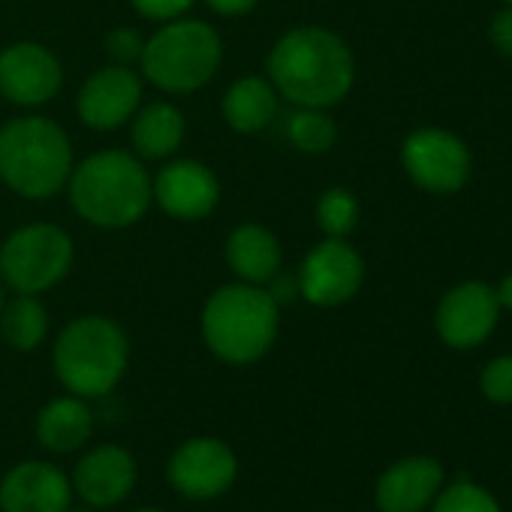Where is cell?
I'll return each mask as SVG.
<instances>
[{
	"label": "cell",
	"instance_id": "6da1fadb",
	"mask_svg": "<svg viewBox=\"0 0 512 512\" xmlns=\"http://www.w3.org/2000/svg\"><path fill=\"white\" fill-rule=\"evenodd\" d=\"M269 82L296 109H332L353 91L356 61L338 34L302 25L272 46Z\"/></svg>",
	"mask_w": 512,
	"mask_h": 512
},
{
	"label": "cell",
	"instance_id": "7a4b0ae2",
	"mask_svg": "<svg viewBox=\"0 0 512 512\" xmlns=\"http://www.w3.org/2000/svg\"><path fill=\"white\" fill-rule=\"evenodd\" d=\"M73 211L100 229H127L139 223L154 196L145 160L127 151H100L73 166L67 181Z\"/></svg>",
	"mask_w": 512,
	"mask_h": 512
},
{
	"label": "cell",
	"instance_id": "3957f363",
	"mask_svg": "<svg viewBox=\"0 0 512 512\" xmlns=\"http://www.w3.org/2000/svg\"><path fill=\"white\" fill-rule=\"evenodd\" d=\"M278 332L281 308L266 287L235 281L214 290L202 308V341L226 365L260 362L275 347Z\"/></svg>",
	"mask_w": 512,
	"mask_h": 512
},
{
	"label": "cell",
	"instance_id": "277c9868",
	"mask_svg": "<svg viewBox=\"0 0 512 512\" xmlns=\"http://www.w3.org/2000/svg\"><path fill=\"white\" fill-rule=\"evenodd\" d=\"M73 166V145L58 121L25 115L0 127V181L13 193L49 199L67 187Z\"/></svg>",
	"mask_w": 512,
	"mask_h": 512
},
{
	"label": "cell",
	"instance_id": "5b68a950",
	"mask_svg": "<svg viewBox=\"0 0 512 512\" xmlns=\"http://www.w3.org/2000/svg\"><path fill=\"white\" fill-rule=\"evenodd\" d=\"M52 365L61 386L85 401L109 395L127 374V332L103 314H85L67 323L55 341Z\"/></svg>",
	"mask_w": 512,
	"mask_h": 512
},
{
	"label": "cell",
	"instance_id": "8992f818",
	"mask_svg": "<svg viewBox=\"0 0 512 512\" xmlns=\"http://www.w3.org/2000/svg\"><path fill=\"white\" fill-rule=\"evenodd\" d=\"M223 64V40L202 19L163 22L157 34L145 40L139 73L163 94L202 91Z\"/></svg>",
	"mask_w": 512,
	"mask_h": 512
},
{
	"label": "cell",
	"instance_id": "52a82bcc",
	"mask_svg": "<svg viewBox=\"0 0 512 512\" xmlns=\"http://www.w3.org/2000/svg\"><path fill=\"white\" fill-rule=\"evenodd\" d=\"M76 260L73 238L55 223H28L0 244V281L19 296L58 287Z\"/></svg>",
	"mask_w": 512,
	"mask_h": 512
},
{
	"label": "cell",
	"instance_id": "ba28073f",
	"mask_svg": "<svg viewBox=\"0 0 512 512\" xmlns=\"http://www.w3.org/2000/svg\"><path fill=\"white\" fill-rule=\"evenodd\" d=\"M299 299L314 308H341L365 284V260L347 238H323L299 266Z\"/></svg>",
	"mask_w": 512,
	"mask_h": 512
},
{
	"label": "cell",
	"instance_id": "9c48e42d",
	"mask_svg": "<svg viewBox=\"0 0 512 512\" xmlns=\"http://www.w3.org/2000/svg\"><path fill=\"white\" fill-rule=\"evenodd\" d=\"M401 166L407 178L434 196L458 193L470 178L467 145L443 127H419L401 145Z\"/></svg>",
	"mask_w": 512,
	"mask_h": 512
},
{
	"label": "cell",
	"instance_id": "30bf717a",
	"mask_svg": "<svg viewBox=\"0 0 512 512\" xmlns=\"http://www.w3.org/2000/svg\"><path fill=\"white\" fill-rule=\"evenodd\" d=\"M238 479V455L220 437H190L184 440L169 464L166 482L187 500H217Z\"/></svg>",
	"mask_w": 512,
	"mask_h": 512
},
{
	"label": "cell",
	"instance_id": "8fae6325",
	"mask_svg": "<svg viewBox=\"0 0 512 512\" xmlns=\"http://www.w3.org/2000/svg\"><path fill=\"white\" fill-rule=\"evenodd\" d=\"M500 320L494 287L482 281H461L440 299L434 311V329L452 350H473L491 338Z\"/></svg>",
	"mask_w": 512,
	"mask_h": 512
},
{
	"label": "cell",
	"instance_id": "7c38bea8",
	"mask_svg": "<svg viewBox=\"0 0 512 512\" xmlns=\"http://www.w3.org/2000/svg\"><path fill=\"white\" fill-rule=\"evenodd\" d=\"M142 91V73L124 64H112L85 79L76 100V112L88 130L112 133L136 115V109L142 106Z\"/></svg>",
	"mask_w": 512,
	"mask_h": 512
},
{
	"label": "cell",
	"instance_id": "4fadbf2b",
	"mask_svg": "<svg viewBox=\"0 0 512 512\" xmlns=\"http://www.w3.org/2000/svg\"><path fill=\"white\" fill-rule=\"evenodd\" d=\"M64 85V67L43 43H13L0 52V94L10 103L37 109L58 97Z\"/></svg>",
	"mask_w": 512,
	"mask_h": 512
},
{
	"label": "cell",
	"instance_id": "5bb4252c",
	"mask_svg": "<svg viewBox=\"0 0 512 512\" xmlns=\"http://www.w3.org/2000/svg\"><path fill=\"white\" fill-rule=\"evenodd\" d=\"M139 479V464L130 449L118 443H100L82 452L76 461V470L70 473L73 494L94 506V509H112L124 503Z\"/></svg>",
	"mask_w": 512,
	"mask_h": 512
},
{
	"label": "cell",
	"instance_id": "9a60e30c",
	"mask_svg": "<svg viewBox=\"0 0 512 512\" xmlns=\"http://www.w3.org/2000/svg\"><path fill=\"white\" fill-rule=\"evenodd\" d=\"M70 476L52 461H19L0 479V512H64L73 503Z\"/></svg>",
	"mask_w": 512,
	"mask_h": 512
},
{
	"label": "cell",
	"instance_id": "2e32d148",
	"mask_svg": "<svg viewBox=\"0 0 512 512\" xmlns=\"http://www.w3.org/2000/svg\"><path fill=\"white\" fill-rule=\"evenodd\" d=\"M151 196L175 220H202L220 202V181L199 160H172L151 178Z\"/></svg>",
	"mask_w": 512,
	"mask_h": 512
},
{
	"label": "cell",
	"instance_id": "e0dca14e",
	"mask_svg": "<svg viewBox=\"0 0 512 512\" xmlns=\"http://www.w3.org/2000/svg\"><path fill=\"white\" fill-rule=\"evenodd\" d=\"M443 488V467L434 458L413 455L386 467L374 488L380 512H425Z\"/></svg>",
	"mask_w": 512,
	"mask_h": 512
},
{
	"label": "cell",
	"instance_id": "ac0fdd59",
	"mask_svg": "<svg viewBox=\"0 0 512 512\" xmlns=\"http://www.w3.org/2000/svg\"><path fill=\"white\" fill-rule=\"evenodd\" d=\"M226 266L241 284L266 287L284 266L278 235L263 223H241L226 238Z\"/></svg>",
	"mask_w": 512,
	"mask_h": 512
},
{
	"label": "cell",
	"instance_id": "d6986e66",
	"mask_svg": "<svg viewBox=\"0 0 512 512\" xmlns=\"http://www.w3.org/2000/svg\"><path fill=\"white\" fill-rule=\"evenodd\" d=\"M94 434V410L79 395H61L37 413V440L52 455H73L88 446Z\"/></svg>",
	"mask_w": 512,
	"mask_h": 512
},
{
	"label": "cell",
	"instance_id": "ffe728a7",
	"mask_svg": "<svg viewBox=\"0 0 512 512\" xmlns=\"http://www.w3.org/2000/svg\"><path fill=\"white\" fill-rule=\"evenodd\" d=\"M278 91L266 76H241L223 94L220 112L229 130L241 136L263 133L278 115Z\"/></svg>",
	"mask_w": 512,
	"mask_h": 512
},
{
	"label": "cell",
	"instance_id": "44dd1931",
	"mask_svg": "<svg viewBox=\"0 0 512 512\" xmlns=\"http://www.w3.org/2000/svg\"><path fill=\"white\" fill-rule=\"evenodd\" d=\"M187 124L178 106L169 100H154L139 106L130 118V142L139 160H166L184 142Z\"/></svg>",
	"mask_w": 512,
	"mask_h": 512
},
{
	"label": "cell",
	"instance_id": "7402d4cb",
	"mask_svg": "<svg viewBox=\"0 0 512 512\" xmlns=\"http://www.w3.org/2000/svg\"><path fill=\"white\" fill-rule=\"evenodd\" d=\"M49 335V311L40 302V296H19L13 302H4L0 308V338L13 350L31 353L37 350Z\"/></svg>",
	"mask_w": 512,
	"mask_h": 512
},
{
	"label": "cell",
	"instance_id": "603a6c76",
	"mask_svg": "<svg viewBox=\"0 0 512 512\" xmlns=\"http://www.w3.org/2000/svg\"><path fill=\"white\" fill-rule=\"evenodd\" d=\"M287 136L302 154H326L338 142V127L329 109H296L287 121Z\"/></svg>",
	"mask_w": 512,
	"mask_h": 512
},
{
	"label": "cell",
	"instance_id": "cb8c5ba5",
	"mask_svg": "<svg viewBox=\"0 0 512 512\" xmlns=\"http://www.w3.org/2000/svg\"><path fill=\"white\" fill-rule=\"evenodd\" d=\"M317 223L326 238H347L359 226V199L347 187H329L317 199Z\"/></svg>",
	"mask_w": 512,
	"mask_h": 512
},
{
	"label": "cell",
	"instance_id": "d4e9b609",
	"mask_svg": "<svg viewBox=\"0 0 512 512\" xmlns=\"http://www.w3.org/2000/svg\"><path fill=\"white\" fill-rule=\"evenodd\" d=\"M431 512H500V503L482 485L458 479L449 488L437 491V497L431 503Z\"/></svg>",
	"mask_w": 512,
	"mask_h": 512
},
{
	"label": "cell",
	"instance_id": "484cf974",
	"mask_svg": "<svg viewBox=\"0 0 512 512\" xmlns=\"http://www.w3.org/2000/svg\"><path fill=\"white\" fill-rule=\"evenodd\" d=\"M479 389L491 404H512V356H497L482 368Z\"/></svg>",
	"mask_w": 512,
	"mask_h": 512
},
{
	"label": "cell",
	"instance_id": "4316f807",
	"mask_svg": "<svg viewBox=\"0 0 512 512\" xmlns=\"http://www.w3.org/2000/svg\"><path fill=\"white\" fill-rule=\"evenodd\" d=\"M142 49H145V37L136 28H112L106 34V55L112 58V64L133 67L139 64Z\"/></svg>",
	"mask_w": 512,
	"mask_h": 512
},
{
	"label": "cell",
	"instance_id": "83f0119b",
	"mask_svg": "<svg viewBox=\"0 0 512 512\" xmlns=\"http://www.w3.org/2000/svg\"><path fill=\"white\" fill-rule=\"evenodd\" d=\"M133 10L148 19V22H172V19H181L196 0H130Z\"/></svg>",
	"mask_w": 512,
	"mask_h": 512
},
{
	"label": "cell",
	"instance_id": "f1b7e54d",
	"mask_svg": "<svg viewBox=\"0 0 512 512\" xmlns=\"http://www.w3.org/2000/svg\"><path fill=\"white\" fill-rule=\"evenodd\" d=\"M488 40L503 58L512 61V7H503L494 13V19L488 25Z\"/></svg>",
	"mask_w": 512,
	"mask_h": 512
},
{
	"label": "cell",
	"instance_id": "f546056e",
	"mask_svg": "<svg viewBox=\"0 0 512 512\" xmlns=\"http://www.w3.org/2000/svg\"><path fill=\"white\" fill-rule=\"evenodd\" d=\"M266 290H269V296L278 302V308H284V305H290V302L299 299V281H296L293 275H284V272H278V275L266 284Z\"/></svg>",
	"mask_w": 512,
	"mask_h": 512
},
{
	"label": "cell",
	"instance_id": "4dcf8cb0",
	"mask_svg": "<svg viewBox=\"0 0 512 512\" xmlns=\"http://www.w3.org/2000/svg\"><path fill=\"white\" fill-rule=\"evenodd\" d=\"M208 10L217 13V16H226V19H238V16H247L256 10L260 0H205Z\"/></svg>",
	"mask_w": 512,
	"mask_h": 512
},
{
	"label": "cell",
	"instance_id": "1f68e13d",
	"mask_svg": "<svg viewBox=\"0 0 512 512\" xmlns=\"http://www.w3.org/2000/svg\"><path fill=\"white\" fill-rule=\"evenodd\" d=\"M494 296H497L500 311H509L512 314V272L500 278V284L494 287Z\"/></svg>",
	"mask_w": 512,
	"mask_h": 512
},
{
	"label": "cell",
	"instance_id": "d6a6232c",
	"mask_svg": "<svg viewBox=\"0 0 512 512\" xmlns=\"http://www.w3.org/2000/svg\"><path fill=\"white\" fill-rule=\"evenodd\" d=\"M64 512H100V509H94V506H88V503H76V500H73Z\"/></svg>",
	"mask_w": 512,
	"mask_h": 512
},
{
	"label": "cell",
	"instance_id": "836d02e7",
	"mask_svg": "<svg viewBox=\"0 0 512 512\" xmlns=\"http://www.w3.org/2000/svg\"><path fill=\"white\" fill-rule=\"evenodd\" d=\"M133 512H166V509H157V506H142V509H133Z\"/></svg>",
	"mask_w": 512,
	"mask_h": 512
},
{
	"label": "cell",
	"instance_id": "e575fe53",
	"mask_svg": "<svg viewBox=\"0 0 512 512\" xmlns=\"http://www.w3.org/2000/svg\"><path fill=\"white\" fill-rule=\"evenodd\" d=\"M0 308H4V281H0Z\"/></svg>",
	"mask_w": 512,
	"mask_h": 512
},
{
	"label": "cell",
	"instance_id": "d590c367",
	"mask_svg": "<svg viewBox=\"0 0 512 512\" xmlns=\"http://www.w3.org/2000/svg\"><path fill=\"white\" fill-rule=\"evenodd\" d=\"M503 4H506V7H512V0H503Z\"/></svg>",
	"mask_w": 512,
	"mask_h": 512
}]
</instances>
